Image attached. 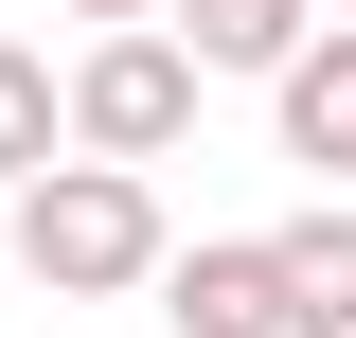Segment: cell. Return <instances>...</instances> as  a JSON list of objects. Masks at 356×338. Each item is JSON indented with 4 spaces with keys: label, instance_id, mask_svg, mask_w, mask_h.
<instances>
[{
    "label": "cell",
    "instance_id": "obj_8",
    "mask_svg": "<svg viewBox=\"0 0 356 338\" xmlns=\"http://www.w3.org/2000/svg\"><path fill=\"white\" fill-rule=\"evenodd\" d=\"M72 18H89V36H125V18H161V0H72Z\"/></svg>",
    "mask_w": 356,
    "mask_h": 338
},
{
    "label": "cell",
    "instance_id": "obj_2",
    "mask_svg": "<svg viewBox=\"0 0 356 338\" xmlns=\"http://www.w3.org/2000/svg\"><path fill=\"white\" fill-rule=\"evenodd\" d=\"M54 143H72V161H125V178H161L178 143H196V54H178L161 18L89 36L72 72H54Z\"/></svg>",
    "mask_w": 356,
    "mask_h": 338
},
{
    "label": "cell",
    "instance_id": "obj_1",
    "mask_svg": "<svg viewBox=\"0 0 356 338\" xmlns=\"http://www.w3.org/2000/svg\"><path fill=\"white\" fill-rule=\"evenodd\" d=\"M0 250H18L36 303H125V285H161L178 214H161V178H125V161H54V178L0 196Z\"/></svg>",
    "mask_w": 356,
    "mask_h": 338
},
{
    "label": "cell",
    "instance_id": "obj_9",
    "mask_svg": "<svg viewBox=\"0 0 356 338\" xmlns=\"http://www.w3.org/2000/svg\"><path fill=\"white\" fill-rule=\"evenodd\" d=\"M303 18H339V36H356V0H303Z\"/></svg>",
    "mask_w": 356,
    "mask_h": 338
},
{
    "label": "cell",
    "instance_id": "obj_6",
    "mask_svg": "<svg viewBox=\"0 0 356 338\" xmlns=\"http://www.w3.org/2000/svg\"><path fill=\"white\" fill-rule=\"evenodd\" d=\"M161 36L196 54V89H232V72L267 89V72H285V54L321 36V18H303V0H161Z\"/></svg>",
    "mask_w": 356,
    "mask_h": 338
},
{
    "label": "cell",
    "instance_id": "obj_3",
    "mask_svg": "<svg viewBox=\"0 0 356 338\" xmlns=\"http://www.w3.org/2000/svg\"><path fill=\"white\" fill-rule=\"evenodd\" d=\"M161 321H178V338H285L267 232H196V250H161Z\"/></svg>",
    "mask_w": 356,
    "mask_h": 338
},
{
    "label": "cell",
    "instance_id": "obj_5",
    "mask_svg": "<svg viewBox=\"0 0 356 338\" xmlns=\"http://www.w3.org/2000/svg\"><path fill=\"white\" fill-rule=\"evenodd\" d=\"M267 285H285V338H356V196L285 214L267 232Z\"/></svg>",
    "mask_w": 356,
    "mask_h": 338
},
{
    "label": "cell",
    "instance_id": "obj_4",
    "mask_svg": "<svg viewBox=\"0 0 356 338\" xmlns=\"http://www.w3.org/2000/svg\"><path fill=\"white\" fill-rule=\"evenodd\" d=\"M267 125H285V161H303L321 196L356 178V36H339V18H321V36L285 54V72H267Z\"/></svg>",
    "mask_w": 356,
    "mask_h": 338
},
{
    "label": "cell",
    "instance_id": "obj_7",
    "mask_svg": "<svg viewBox=\"0 0 356 338\" xmlns=\"http://www.w3.org/2000/svg\"><path fill=\"white\" fill-rule=\"evenodd\" d=\"M54 161H72V143H54V54L0 36V196H18V178H54Z\"/></svg>",
    "mask_w": 356,
    "mask_h": 338
}]
</instances>
